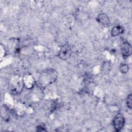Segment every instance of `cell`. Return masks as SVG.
<instances>
[{
  "label": "cell",
  "instance_id": "cell-12",
  "mask_svg": "<svg viewBox=\"0 0 132 132\" xmlns=\"http://www.w3.org/2000/svg\"><path fill=\"white\" fill-rule=\"evenodd\" d=\"M59 106V102L56 101H54L53 103L52 104L51 106V110L52 111H54L55 110L57 107Z\"/></svg>",
  "mask_w": 132,
  "mask_h": 132
},
{
  "label": "cell",
  "instance_id": "cell-10",
  "mask_svg": "<svg viewBox=\"0 0 132 132\" xmlns=\"http://www.w3.org/2000/svg\"><path fill=\"white\" fill-rule=\"evenodd\" d=\"M129 70L128 65L126 63H122L119 67V70L122 73H126Z\"/></svg>",
  "mask_w": 132,
  "mask_h": 132
},
{
  "label": "cell",
  "instance_id": "cell-1",
  "mask_svg": "<svg viewBox=\"0 0 132 132\" xmlns=\"http://www.w3.org/2000/svg\"><path fill=\"white\" fill-rule=\"evenodd\" d=\"M58 77L57 72L53 69L43 70L40 74L39 83L42 87H46L55 82Z\"/></svg>",
  "mask_w": 132,
  "mask_h": 132
},
{
  "label": "cell",
  "instance_id": "cell-13",
  "mask_svg": "<svg viewBox=\"0 0 132 132\" xmlns=\"http://www.w3.org/2000/svg\"><path fill=\"white\" fill-rule=\"evenodd\" d=\"M36 131H46V129L45 127L42 126V125H38L36 128Z\"/></svg>",
  "mask_w": 132,
  "mask_h": 132
},
{
  "label": "cell",
  "instance_id": "cell-8",
  "mask_svg": "<svg viewBox=\"0 0 132 132\" xmlns=\"http://www.w3.org/2000/svg\"><path fill=\"white\" fill-rule=\"evenodd\" d=\"M96 20L100 24L104 26H108L110 24V19L109 16L104 13H99L96 16Z\"/></svg>",
  "mask_w": 132,
  "mask_h": 132
},
{
  "label": "cell",
  "instance_id": "cell-5",
  "mask_svg": "<svg viewBox=\"0 0 132 132\" xmlns=\"http://www.w3.org/2000/svg\"><path fill=\"white\" fill-rule=\"evenodd\" d=\"M22 78L24 87H25L27 89H31L34 88L36 84V81L34 77L31 74H25Z\"/></svg>",
  "mask_w": 132,
  "mask_h": 132
},
{
  "label": "cell",
  "instance_id": "cell-7",
  "mask_svg": "<svg viewBox=\"0 0 132 132\" xmlns=\"http://www.w3.org/2000/svg\"><path fill=\"white\" fill-rule=\"evenodd\" d=\"M20 40L18 38H13L9 40L8 42V47L11 53H17L19 50Z\"/></svg>",
  "mask_w": 132,
  "mask_h": 132
},
{
  "label": "cell",
  "instance_id": "cell-9",
  "mask_svg": "<svg viewBox=\"0 0 132 132\" xmlns=\"http://www.w3.org/2000/svg\"><path fill=\"white\" fill-rule=\"evenodd\" d=\"M124 29L123 27L120 25L114 26L111 30V35L112 37L118 36L119 35L122 34Z\"/></svg>",
  "mask_w": 132,
  "mask_h": 132
},
{
  "label": "cell",
  "instance_id": "cell-6",
  "mask_svg": "<svg viewBox=\"0 0 132 132\" xmlns=\"http://www.w3.org/2000/svg\"><path fill=\"white\" fill-rule=\"evenodd\" d=\"M120 48L122 56L124 58H126L131 55L132 53V47L128 42H123L121 45Z\"/></svg>",
  "mask_w": 132,
  "mask_h": 132
},
{
  "label": "cell",
  "instance_id": "cell-11",
  "mask_svg": "<svg viewBox=\"0 0 132 132\" xmlns=\"http://www.w3.org/2000/svg\"><path fill=\"white\" fill-rule=\"evenodd\" d=\"M132 97H131V94H129L127 95V97H126V104L127 105V107L131 109L132 107Z\"/></svg>",
  "mask_w": 132,
  "mask_h": 132
},
{
  "label": "cell",
  "instance_id": "cell-4",
  "mask_svg": "<svg viewBox=\"0 0 132 132\" xmlns=\"http://www.w3.org/2000/svg\"><path fill=\"white\" fill-rule=\"evenodd\" d=\"M71 46L67 44L62 45L58 52V57L62 60H65L69 59L71 55Z\"/></svg>",
  "mask_w": 132,
  "mask_h": 132
},
{
  "label": "cell",
  "instance_id": "cell-3",
  "mask_svg": "<svg viewBox=\"0 0 132 132\" xmlns=\"http://www.w3.org/2000/svg\"><path fill=\"white\" fill-rule=\"evenodd\" d=\"M112 124L115 130L120 131L125 124V118L120 113L117 114L112 120Z\"/></svg>",
  "mask_w": 132,
  "mask_h": 132
},
{
  "label": "cell",
  "instance_id": "cell-2",
  "mask_svg": "<svg viewBox=\"0 0 132 132\" xmlns=\"http://www.w3.org/2000/svg\"><path fill=\"white\" fill-rule=\"evenodd\" d=\"M10 88L12 93L15 94H20L24 87L23 78H20L18 76L13 77L10 81Z\"/></svg>",
  "mask_w": 132,
  "mask_h": 132
}]
</instances>
